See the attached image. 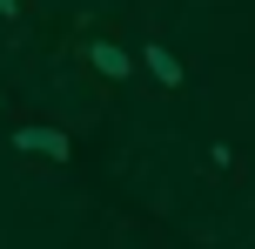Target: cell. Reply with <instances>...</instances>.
<instances>
[{
    "mask_svg": "<svg viewBox=\"0 0 255 249\" xmlns=\"http://www.w3.org/2000/svg\"><path fill=\"white\" fill-rule=\"evenodd\" d=\"M134 61L148 67V74L161 81V88H181V81H188V74H181V61H175V47H161V40H148V47H141Z\"/></svg>",
    "mask_w": 255,
    "mask_h": 249,
    "instance_id": "3957f363",
    "label": "cell"
},
{
    "mask_svg": "<svg viewBox=\"0 0 255 249\" xmlns=\"http://www.w3.org/2000/svg\"><path fill=\"white\" fill-rule=\"evenodd\" d=\"M0 108H7V94H0Z\"/></svg>",
    "mask_w": 255,
    "mask_h": 249,
    "instance_id": "5b68a950",
    "label": "cell"
},
{
    "mask_svg": "<svg viewBox=\"0 0 255 249\" xmlns=\"http://www.w3.org/2000/svg\"><path fill=\"white\" fill-rule=\"evenodd\" d=\"M81 61H88L101 81H128V74H134V54L115 47V40H88V47H81Z\"/></svg>",
    "mask_w": 255,
    "mask_h": 249,
    "instance_id": "7a4b0ae2",
    "label": "cell"
},
{
    "mask_svg": "<svg viewBox=\"0 0 255 249\" xmlns=\"http://www.w3.org/2000/svg\"><path fill=\"white\" fill-rule=\"evenodd\" d=\"M13 155H47V162H74V142H67L61 128H47V121H27V128H13Z\"/></svg>",
    "mask_w": 255,
    "mask_h": 249,
    "instance_id": "6da1fadb",
    "label": "cell"
},
{
    "mask_svg": "<svg viewBox=\"0 0 255 249\" xmlns=\"http://www.w3.org/2000/svg\"><path fill=\"white\" fill-rule=\"evenodd\" d=\"M27 13V0H0V20H20Z\"/></svg>",
    "mask_w": 255,
    "mask_h": 249,
    "instance_id": "277c9868",
    "label": "cell"
}]
</instances>
